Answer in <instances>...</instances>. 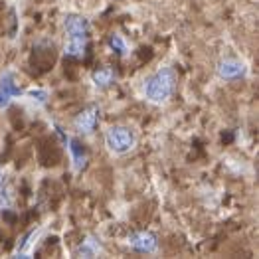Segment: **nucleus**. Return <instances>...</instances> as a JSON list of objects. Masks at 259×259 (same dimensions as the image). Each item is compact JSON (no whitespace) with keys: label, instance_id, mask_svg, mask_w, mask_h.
I'll use <instances>...</instances> for the list:
<instances>
[{"label":"nucleus","instance_id":"f8f14e48","mask_svg":"<svg viewBox=\"0 0 259 259\" xmlns=\"http://www.w3.org/2000/svg\"><path fill=\"white\" fill-rule=\"evenodd\" d=\"M115 81H117V73H115V69L109 67V65L99 67V69H95V71L91 73V85L95 87V89H99V91L111 87Z\"/></svg>","mask_w":259,"mask_h":259},{"label":"nucleus","instance_id":"6e6552de","mask_svg":"<svg viewBox=\"0 0 259 259\" xmlns=\"http://www.w3.org/2000/svg\"><path fill=\"white\" fill-rule=\"evenodd\" d=\"M44 228H32L30 232H26L20 239H18V245L14 249V257H32L34 255V249L38 245V241L42 238Z\"/></svg>","mask_w":259,"mask_h":259},{"label":"nucleus","instance_id":"2eb2a0df","mask_svg":"<svg viewBox=\"0 0 259 259\" xmlns=\"http://www.w3.org/2000/svg\"><path fill=\"white\" fill-rule=\"evenodd\" d=\"M12 206H14V190L4 182L0 186V212L10 210Z\"/></svg>","mask_w":259,"mask_h":259},{"label":"nucleus","instance_id":"dca6fc26","mask_svg":"<svg viewBox=\"0 0 259 259\" xmlns=\"http://www.w3.org/2000/svg\"><path fill=\"white\" fill-rule=\"evenodd\" d=\"M4 182H6V170H4L2 166H0V186H2Z\"/></svg>","mask_w":259,"mask_h":259},{"label":"nucleus","instance_id":"ddd939ff","mask_svg":"<svg viewBox=\"0 0 259 259\" xmlns=\"http://www.w3.org/2000/svg\"><path fill=\"white\" fill-rule=\"evenodd\" d=\"M24 101H28L34 109H42L48 105V99H50V91L44 89V87H30L26 91H22L20 95Z\"/></svg>","mask_w":259,"mask_h":259},{"label":"nucleus","instance_id":"423d86ee","mask_svg":"<svg viewBox=\"0 0 259 259\" xmlns=\"http://www.w3.org/2000/svg\"><path fill=\"white\" fill-rule=\"evenodd\" d=\"M97 121H99V107L97 105H89V107L81 109L73 117L71 125H73V131L79 133V135H91L97 127Z\"/></svg>","mask_w":259,"mask_h":259},{"label":"nucleus","instance_id":"20e7f679","mask_svg":"<svg viewBox=\"0 0 259 259\" xmlns=\"http://www.w3.org/2000/svg\"><path fill=\"white\" fill-rule=\"evenodd\" d=\"M125 245L137 253H147V255L158 253V238L152 232H145V230L133 232L129 238L125 239Z\"/></svg>","mask_w":259,"mask_h":259},{"label":"nucleus","instance_id":"7ed1b4c3","mask_svg":"<svg viewBox=\"0 0 259 259\" xmlns=\"http://www.w3.org/2000/svg\"><path fill=\"white\" fill-rule=\"evenodd\" d=\"M249 67L239 58H224L216 64V75L222 81H238L247 77Z\"/></svg>","mask_w":259,"mask_h":259},{"label":"nucleus","instance_id":"f03ea898","mask_svg":"<svg viewBox=\"0 0 259 259\" xmlns=\"http://www.w3.org/2000/svg\"><path fill=\"white\" fill-rule=\"evenodd\" d=\"M103 143L113 156H125L137 149L139 135L129 125H111L103 133Z\"/></svg>","mask_w":259,"mask_h":259},{"label":"nucleus","instance_id":"f257e3e1","mask_svg":"<svg viewBox=\"0 0 259 259\" xmlns=\"http://www.w3.org/2000/svg\"><path fill=\"white\" fill-rule=\"evenodd\" d=\"M176 85H178V73L172 65H160L152 71L151 75L145 77L141 93L145 97L147 103L151 105H166L176 93Z\"/></svg>","mask_w":259,"mask_h":259},{"label":"nucleus","instance_id":"1a4fd4ad","mask_svg":"<svg viewBox=\"0 0 259 259\" xmlns=\"http://www.w3.org/2000/svg\"><path fill=\"white\" fill-rule=\"evenodd\" d=\"M64 32L67 36H85L89 38L91 34V22L81 14H67L64 18Z\"/></svg>","mask_w":259,"mask_h":259},{"label":"nucleus","instance_id":"0eeeda50","mask_svg":"<svg viewBox=\"0 0 259 259\" xmlns=\"http://www.w3.org/2000/svg\"><path fill=\"white\" fill-rule=\"evenodd\" d=\"M58 133L64 137L65 141V151L69 154V160H71V168H73V172H81L83 168L87 166V154L83 151V147L75 141V139H71V137H65L62 129H58Z\"/></svg>","mask_w":259,"mask_h":259},{"label":"nucleus","instance_id":"9b49d317","mask_svg":"<svg viewBox=\"0 0 259 259\" xmlns=\"http://www.w3.org/2000/svg\"><path fill=\"white\" fill-rule=\"evenodd\" d=\"M87 46H89V38L85 36H67L64 44V56L79 60L87 54Z\"/></svg>","mask_w":259,"mask_h":259},{"label":"nucleus","instance_id":"39448f33","mask_svg":"<svg viewBox=\"0 0 259 259\" xmlns=\"http://www.w3.org/2000/svg\"><path fill=\"white\" fill-rule=\"evenodd\" d=\"M22 95V89L16 81V73L14 71H4L0 75V109L8 107L14 99H18Z\"/></svg>","mask_w":259,"mask_h":259},{"label":"nucleus","instance_id":"9d476101","mask_svg":"<svg viewBox=\"0 0 259 259\" xmlns=\"http://www.w3.org/2000/svg\"><path fill=\"white\" fill-rule=\"evenodd\" d=\"M105 253V249H103V245H101V239L95 238V236H87L75 249H73V255L75 257H99V255H103Z\"/></svg>","mask_w":259,"mask_h":259},{"label":"nucleus","instance_id":"4468645a","mask_svg":"<svg viewBox=\"0 0 259 259\" xmlns=\"http://www.w3.org/2000/svg\"><path fill=\"white\" fill-rule=\"evenodd\" d=\"M109 48L113 52H117L121 58H127L129 56V44H127V40L121 34H111L109 36Z\"/></svg>","mask_w":259,"mask_h":259}]
</instances>
